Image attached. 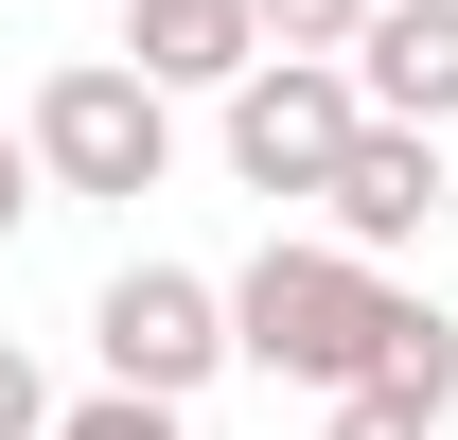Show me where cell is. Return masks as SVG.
<instances>
[{"mask_svg": "<svg viewBox=\"0 0 458 440\" xmlns=\"http://www.w3.org/2000/svg\"><path fill=\"white\" fill-rule=\"evenodd\" d=\"M370 334H388V265H352V247H265V265L229 282V352L247 370H283V387H370Z\"/></svg>", "mask_w": 458, "mask_h": 440, "instance_id": "1", "label": "cell"}, {"mask_svg": "<svg viewBox=\"0 0 458 440\" xmlns=\"http://www.w3.org/2000/svg\"><path fill=\"white\" fill-rule=\"evenodd\" d=\"M18 141H36V176H54V194H123V212H141V194L176 176V89H141L123 54H71L54 89H36V123H18Z\"/></svg>", "mask_w": 458, "mask_h": 440, "instance_id": "2", "label": "cell"}, {"mask_svg": "<svg viewBox=\"0 0 458 440\" xmlns=\"http://www.w3.org/2000/svg\"><path fill=\"white\" fill-rule=\"evenodd\" d=\"M352 71L335 54H265V71H229V176L247 194H318V176L352 159Z\"/></svg>", "mask_w": 458, "mask_h": 440, "instance_id": "3", "label": "cell"}, {"mask_svg": "<svg viewBox=\"0 0 458 440\" xmlns=\"http://www.w3.org/2000/svg\"><path fill=\"white\" fill-rule=\"evenodd\" d=\"M89 334H106V387L194 405V387L229 370V282H194V265H123L106 300H89Z\"/></svg>", "mask_w": 458, "mask_h": 440, "instance_id": "4", "label": "cell"}, {"mask_svg": "<svg viewBox=\"0 0 458 440\" xmlns=\"http://www.w3.org/2000/svg\"><path fill=\"white\" fill-rule=\"evenodd\" d=\"M441 141H423V123H352V159L318 176V247H352V265H405V247H423V229H441Z\"/></svg>", "mask_w": 458, "mask_h": 440, "instance_id": "5", "label": "cell"}, {"mask_svg": "<svg viewBox=\"0 0 458 440\" xmlns=\"http://www.w3.org/2000/svg\"><path fill=\"white\" fill-rule=\"evenodd\" d=\"M352 106L370 123H458V0H370V36H352Z\"/></svg>", "mask_w": 458, "mask_h": 440, "instance_id": "6", "label": "cell"}, {"mask_svg": "<svg viewBox=\"0 0 458 440\" xmlns=\"http://www.w3.org/2000/svg\"><path fill=\"white\" fill-rule=\"evenodd\" d=\"M123 71L141 89H229V71H265V18L247 0H123Z\"/></svg>", "mask_w": 458, "mask_h": 440, "instance_id": "7", "label": "cell"}, {"mask_svg": "<svg viewBox=\"0 0 458 440\" xmlns=\"http://www.w3.org/2000/svg\"><path fill=\"white\" fill-rule=\"evenodd\" d=\"M370 387H388V405H423V423L458 405V317H441V300H405V282H388V334H370Z\"/></svg>", "mask_w": 458, "mask_h": 440, "instance_id": "8", "label": "cell"}, {"mask_svg": "<svg viewBox=\"0 0 458 440\" xmlns=\"http://www.w3.org/2000/svg\"><path fill=\"white\" fill-rule=\"evenodd\" d=\"M247 18H265V54H335V71L370 36V0H247Z\"/></svg>", "mask_w": 458, "mask_h": 440, "instance_id": "9", "label": "cell"}, {"mask_svg": "<svg viewBox=\"0 0 458 440\" xmlns=\"http://www.w3.org/2000/svg\"><path fill=\"white\" fill-rule=\"evenodd\" d=\"M54 440H176V405H141V387H106V405H54Z\"/></svg>", "mask_w": 458, "mask_h": 440, "instance_id": "10", "label": "cell"}, {"mask_svg": "<svg viewBox=\"0 0 458 440\" xmlns=\"http://www.w3.org/2000/svg\"><path fill=\"white\" fill-rule=\"evenodd\" d=\"M318 440H441V423H423V405H388V387H335V423H318Z\"/></svg>", "mask_w": 458, "mask_h": 440, "instance_id": "11", "label": "cell"}, {"mask_svg": "<svg viewBox=\"0 0 458 440\" xmlns=\"http://www.w3.org/2000/svg\"><path fill=\"white\" fill-rule=\"evenodd\" d=\"M0 440H54V387H36V352L0 334Z\"/></svg>", "mask_w": 458, "mask_h": 440, "instance_id": "12", "label": "cell"}, {"mask_svg": "<svg viewBox=\"0 0 458 440\" xmlns=\"http://www.w3.org/2000/svg\"><path fill=\"white\" fill-rule=\"evenodd\" d=\"M18 212H36V141L0 123V247H18Z\"/></svg>", "mask_w": 458, "mask_h": 440, "instance_id": "13", "label": "cell"}, {"mask_svg": "<svg viewBox=\"0 0 458 440\" xmlns=\"http://www.w3.org/2000/svg\"><path fill=\"white\" fill-rule=\"evenodd\" d=\"M441 229H458V176H441Z\"/></svg>", "mask_w": 458, "mask_h": 440, "instance_id": "14", "label": "cell"}]
</instances>
